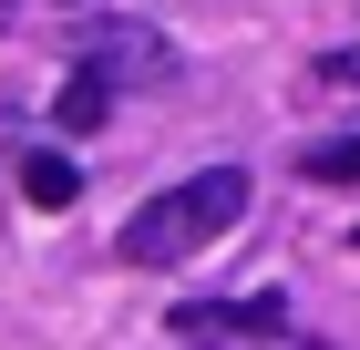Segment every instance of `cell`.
<instances>
[{
    "label": "cell",
    "mask_w": 360,
    "mask_h": 350,
    "mask_svg": "<svg viewBox=\"0 0 360 350\" xmlns=\"http://www.w3.org/2000/svg\"><path fill=\"white\" fill-rule=\"evenodd\" d=\"M350 247H360V237H350Z\"/></svg>",
    "instance_id": "ba28073f"
},
{
    "label": "cell",
    "mask_w": 360,
    "mask_h": 350,
    "mask_svg": "<svg viewBox=\"0 0 360 350\" xmlns=\"http://www.w3.org/2000/svg\"><path fill=\"white\" fill-rule=\"evenodd\" d=\"M83 73H93V82H165V73H175V52L155 42V31L124 21V31H93V42H83Z\"/></svg>",
    "instance_id": "3957f363"
},
{
    "label": "cell",
    "mask_w": 360,
    "mask_h": 350,
    "mask_svg": "<svg viewBox=\"0 0 360 350\" xmlns=\"http://www.w3.org/2000/svg\"><path fill=\"white\" fill-rule=\"evenodd\" d=\"M175 330H186V340H278L288 309H278V299H186Z\"/></svg>",
    "instance_id": "7a4b0ae2"
},
{
    "label": "cell",
    "mask_w": 360,
    "mask_h": 350,
    "mask_svg": "<svg viewBox=\"0 0 360 350\" xmlns=\"http://www.w3.org/2000/svg\"><path fill=\"white\" fill-rule=\"evenodd\" d=\"M299 175H309V186H360V135L309 144V155H299Z\"/></svg>",
    "instance_id": "5b68a950"
},
{
    "label": "cell",
    "mask_w": 360,
    "mask_h": 350,
    "mask_svg": "<svg viewBox=\"0 0 360 350\" xmlns=\"http://www.w3.org/2000/svg\"><path fill=\"white\" fill-rule=\"evenodd\" d=\"M237 216H248V175H237V165H206V175H186V186L144 196L113 247H124L134 268H175V258H195V247H217Z\"/></svg>",
    "instance_id": "6da1fadb"
},
{
    "label": "cell",
    "mask_w": 360,
    "mask_h": 350,
    "mask_svg": "<svg viewBox=\"0 0 360 350\" xmlns=\"http://www.w3.org/2000/svg\"><path fill=\"white\" fill-rule=\"evenodd\" d=\"M103 113H113V82H93V73H72V93H62V124H72V135H93Z\"/></svg>",
    "instance_id": "8992f818"
},
{
    "label": "cell",
    "mask_w": 360,
    "mask_h": 350,
    "mask_svg": "<svg viewBox=\"0 0 360 350\" xmlns=\"http://www.w3.org/2000/svg\"><path fill=\"white\" fill-rule=\"evenodd\" d=\"M21 196H31V206H72V196H83V175H72L62 155H31V165H21Z\"/></svg>",
    "instance_id": "277c9868"
},
{
    "label": "cell",
    "mask_w": 360,
    "mask_h": 350,
    "mask_svg": "<svg viewBox=\"0 0 360 350\" xmlns=\"http://www.w3.org/2000/svg\"><path fill=\"white\" fill-rule=\"evenodd\" d=\"M309 73H319V93H360V52H319Z\"/></svg>",
    "instance_id": "52a82bcc"
}]
</instances>
